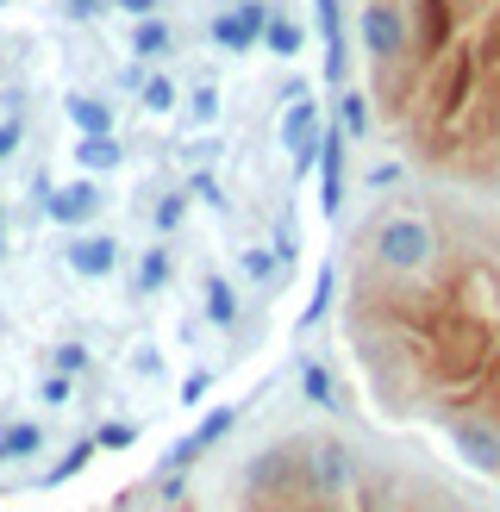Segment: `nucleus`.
<instances>
[{
  "label": "nucleus",
  "instance_id": "3",
  "mask_svg": "<svg viewBox=\"0 0 500 512\" xmlns=\"http://www.w3.org/2000/svg\"><path fill=\"white\" fill-rule=\"evenodd\" d=\"M225 512H488L407 450L338 425H294L244 456Z\"/></svg>",
  "mask_w": 500,
  "mask_h": 512
},
{
  "label": "nucleus",
  "instance_id": "2",
  "mask_svg": "<svg viewBox=\"0 0 500 512\" xmlns=\"http://www.w3.org/2000/svg\"><path fill=\"white\" fill-rule=\"evenodd\" d=\"M369 107L425 188L500 207V0H363Z\"/></svg>",
  "mask_w": 500,
  "mask_h": 512
},
{
  "label": "nucleus",
  "instance_id": "1",
  "mask_svg": "<svg viewBox=\"0 0 500 512\" xmlns=\"http://www.w3.org/2000/svg\"><path fill=\"white\" fill-rule=\"evenodd\" d=\"M338 338L375 419L500 494V207L382 200L344 250Z\"/></svg>",
  "mask_w": 500,
  "mask_h": 512
}]
</instances>
